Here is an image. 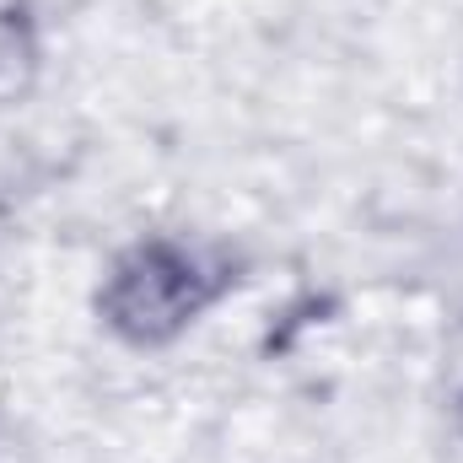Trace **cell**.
Here are the masks:
<instances>
[{"mask_svg":"<svg viewBox=\"0 0 463 463\" xmlns=\"http://www.w3.org/2000/svg\"><path fill=\"white\" fill-rule=\"evenodd\" d=\"M227 269L211 264L200 248L173 242V237H140L135 248H124L98 291V313L124 345L151 350L178 340L222 291H227Z\"/></svg>","mask_w":463,"mask_h":463,"instance_id":"1","label":"cell"},{"mask_svg":"<svg viewBox=\"0 0 463 463\" xmlns=\"http://www.w3.org/2000/svg\"><path fill=\"white\" fill-rule=\"evenodd\" d=\"M38 65V22L33 0H0V92L22 87Z\"/></svg>","mask_w":463,"mask_h":463,"instance_id":"2","label":"cell"}]
</instances>
